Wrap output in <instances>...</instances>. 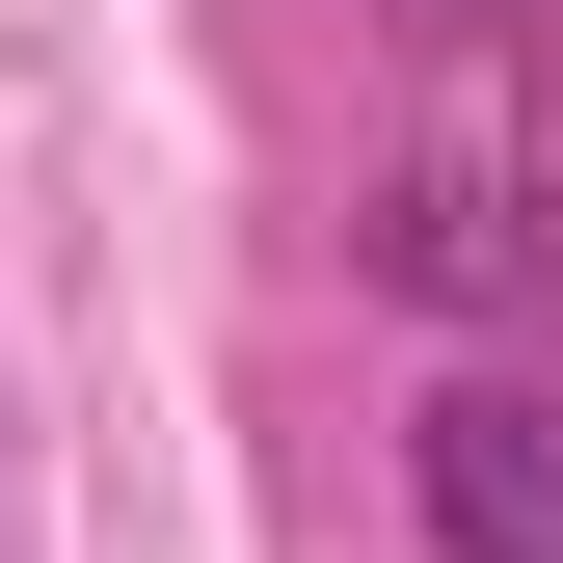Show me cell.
I'll return each mask as SVG.
<instances>
[{"label": "cell", "instance_id": "2", "mask_svg": "<svg viewBox=\"0 0 563 563\" xmlns=\"http://www.w3.org/2000/svg\"><path fill=\"white\" fill-rule=\"evenodd\" d=\"M402 510H430V563H563V376H430Z\"/></svg>", "mask_w": 563, "mask_h": 563}, {"label": "cell", "instance_id": "3", "mask_svg": "<svg viewBox=\"0 0 563 563\" xmlns=\"http://www.w3.org/2000/svg\"><path fill=\"white\" fill-rule=\"evenodd\" d=\"M322 27H376V54H563V0H322Z\"/></svg>", "mask_w": 563, "mask_h": 563}, {"label": "cell", "instance_id": "1", "mask_svg": "<svg viewBox=\"0 0 563 563\" xmlns=\"http://www.w3.org/2000/svg\"><path fill=\"white\" fill-rule=\"evenodd\" d=\"M349 268H376V296H430V322H563V188L483 162V134H430V162L349 216Z\"/></svg>", "mask_w": 563, "mask_h": 563}]
</instances>
